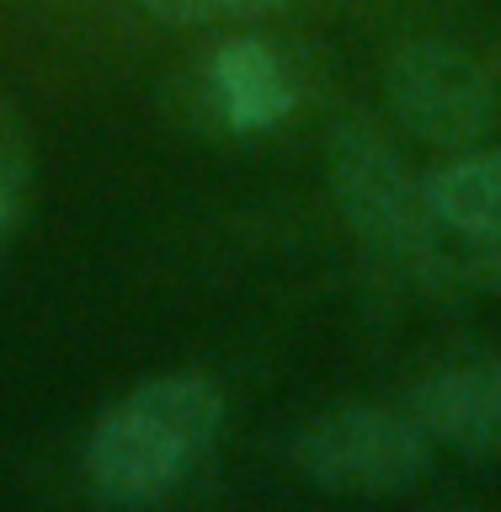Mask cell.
Returning <instances> with one entry per match:
<instances>
[{
    "mask_svg": "<svg viewBox=\"0 0 501 512\" xmlns=\"http://www.w3.org/2000/svg\"><path fill=\"white\" fill-rule=\"evenodd\" d=\"M395 118L432 144H475L496 123V86L448 43H406L384 70Z\"/></svg>",
    "mask_w": 501,
    "mask_h": 512,
    "instance_id": "obj_4",
    "label": "cell"
},
{
    "mask_svg": "<svg viewBox=\"0 0 501 512\" xmlns=\"http://www.w3.org/2000/svg\"><path fill=\"white\" fill-rule=\"evenodd\" d=\"M411 416L427 438H438L459 454H501V363L475 358L438 368L416 384Z\"/></svg>",
    "mask_w": 501,
    "mask_h": 512,
    "instance_id": "obj_5",
    "label": "cell"
},
{
    "mask_svg": "<svg viewBox=\"0 0 501 512\" xmlns=\"http://www.w3.org/2000/svg\"><path fill=\"white\" fill-rule=\"evenodd\" d=\"M150 16L160 22H182V27H198V22H246V16H272V11H288L299 0H139Z\"/></svg>",
    "mask_w": 501,
    "mask_h": 512,
    "instance_id": "obj_8",
    "label": "cell"
},
{
    "mask_svg": "<svg viewBox=\"0 0 501 512\" xmlns=\"http://www.w3.org/2000/svg\"><path fill=\"white\" fill-rule=\"evenodd\" d=\"M427 208L443 230L501 240V150L459 155L427 176Z\"/></svg>",
    "mask_w": 501,
    "mask_h": 512,
    "instance_id": "obj_7",
    "label": "cell"
},
{
    "mask_svg": "<svg viewBox=\"0 0 501 512\" xmlns=\"http://www.w3.org/2000/svg\"><path fill=\"white\" fill-rule=\"evenodd\" d=\"M16 208H22V176L6 155H0V235L16 224Z\"/></svg>",
    "mask_w": 501,
    "mask_h": 512,
    "instance_id": "obj_9",
    "label": "cell"
},
{
    "mask_svg": "<svg viewBox=\"0 0 501 512\" xmlns=\"http://www.w3.org/2000/svg\"><path fill=\"white\" fill-rule=\"evenodd\" d=\"M299 470L342 496H390L427 470V432L416 416L379 406H342L315 416L294 443Z\"/></svg>",
    "mask_w": 501,
    "mask_h": 512,
    "instance_id": "obj_3",
    "label": "cell"
},
{
    "mask_svg": "<svg viewBox=\"0 0 501 512\" xmlns=\"http://www.w3.org/2000/svg\"><path fill=\"white\" fill-rule=\"evenodd\" d=\"M224 427L208 374H160L128 390L86 438V475L107 502H160L192 475Z\"/></svg>",
    "mask_w": 501,
    "mask_h": 512,
    "instance_id": "obj_1",
    "label": "cell"
},
{
    "mask_svg": "<svg viewBox=\"0 0 501 512\" xmlns=\"http://www.w3.org/2000/svg\"><path fill=\"white\" fill-rule=\"evenodd\" d=\"M203 86H208L214 118L224 128H235V134H262V128L283 123L299 102L288 64L262 38H224L208 54Z\"/></svg>",
    "mask_w": 501,
    "mask_h": 512,
    "instance_id": "obj_6",
    "label": "cell"
},
{
    "mask_svg": "<svg viewBox=\"0 0 501 512\" xmlns=\"http://www.w3.org/2000/svg\"><path fill=\"white\" fill-rule=\"evenodd\" d=\"M331 187L347 208L352 230L374 251H384V262L406 267L411 278L443 272V224L427 208V187L368 123H342L331 134Z\"/></svg>",
    "mask_w": 501,
    "mask_h": 512,
    "instance_id": "obj_2",
    "label": "cell"
}]
</instances>
